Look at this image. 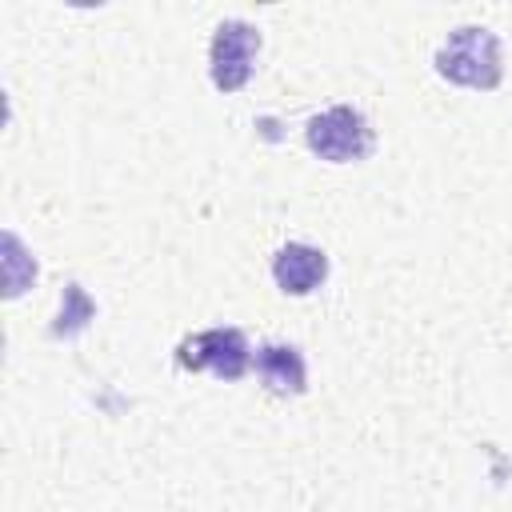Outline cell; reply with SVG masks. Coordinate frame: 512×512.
<instances>
[{
  "mask_svg": "<svg viewBox=\"0 0 512 512\" xmlns=\"http://www.w3.org/2000/svg\"><path fill=\"white\" fill-rule=\"evenodd\" d=\"M304 140L308 148L320 156V160H332V164H352V160H364L372 152V124L364 120L360 108L352 104H336L320 116L308 120L304 128Z\"/></svg>",
  "mask_w": 512,
  "mask_h": 512,
  "instance_id": "obj_2",
  "label": "cell"
},
{
  "mask_svg": "<svg viewBox=\"0 0 512 512\" xmlns=\"http://www.w3.org/2000/svg\"><path fill=\"white\" fill-rule=\"evenodd\" d=\"M88 320H92V300L84 296L80 284H68V288H64V300H60V324H56L52 332H56V336H72V332H80Z\"/></svg>",
  "mask_w": 512,
  "mask_h": 512,
  "instance_id": "obj_7",
  "label": "cell"
},
{
  "mask_svg": "<svg viewBox=\"0 0 512 512\" xmlns=\"http://www.w3.org/2000/svg\"><path fill=\"white\" fill-rule=\"evenodd\" d=\"M436 72L460 88H476V92H492L504 76L500 64V40L496 32L480 28V24H460L448 32V40L436 48Z\"/></svg>",
  "mask_w": 512,
  "mask_h": 512,
  "instance_id": "obj_1",
  "label": "cell"
},
{
  "mask_svg": "<svg viewBox=\"0 0 512 512\" xmlns=\"http://www.w3.org/2000/svg\"><path fill=\"white\" fill-rule=\"evenodd\" d=\"M176 364L188 372H212L220 380H240L252 364V348L240 328H204L180 340Z\"/></svg>",
  "mask_w": 512,
  "mask_h": 512,
  "instance_id": "obj_3",
  "label": "cell"
},
{
  "mask_svg": "<svg viewBox=\"0 0 512 512\" xmlns=\"http://www.w3.org/2000/svg\"><path fill=\"white\" fill-rule=\"evenodd\" d=\"M324 276H328V256L312 244H284L272 256V280L288 296H308L312 288L324 284Z\"/></svg>",
  "mask_w": 512,
  "mask_h": 512,
  "instance_id": "obj_5",
  "label": "cell"
},
{
  "mask_svg": "<svg viewBox=\"0 0 512 512\" xmlns=\"http://www.w3.org/2000/svg\"><path fill=\"white\" fill-rule=\"evenodd\" d=\"M252 364H256V376L264 380V388L276 396H300L308 388L304 356L292 344H260Z\"/></svg>",
  "mask_w": 512,
  "mask_h": 512,
  "instance_id": "obj_6",
  "label": "cell"
},
{
  "mask_svg": "<svg viewBox=\"0 0 512 512\" xmlns=\"http://www.w3.org/2000/svg\"><path fill=\"white\" fill-rule=\"evenodd\" d=\"M260 52V32L248 20H224L212 32V48H208V76L220 92H240L252 76Z\"/></svg>",
  "mask_w": 512,
  "mask_h": 512,
  "instance_id": "obj_4",
  "label": "cell"
}]
</instances>
